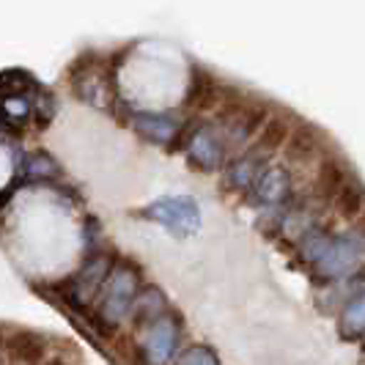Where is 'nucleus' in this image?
Segmentation results:
<instances>
[{"mask_svg":"<svg viewBox=\"0 0 365 365\" xmlns=\"http://www.w3.org/2000/svg\"><path fill=\"white\" fill-rule=\"evenodd\" d=\"M349 179H351V176L344 170V165L338 163L335 157H324V160H319V173H316V182H313V195H316L319 201L332 203V198L338 195V190H341Z\"/></svg>","mask_w":365,"mask_h":365,"instance_id":"f257e3e1","label":"nucleus"},{"mask_svg":"<svg viewBox=\"0 0 365 365\" xmlns=\"http://www.w3.org/2000/svg\"><path fill=\"white\" fill-rule=\"evenodd\" d=\"M332 209L344 220H349V222L365 217V190L354 182V179H349V182L338 190V195L332 198Z\"/></svg>","mask_w":365,"mask_h":365,"instance_id":"f03ea898","label":"nucleus"}]
</instances>
